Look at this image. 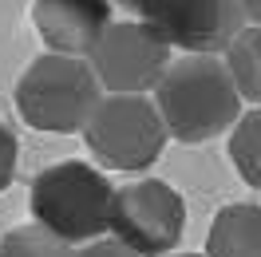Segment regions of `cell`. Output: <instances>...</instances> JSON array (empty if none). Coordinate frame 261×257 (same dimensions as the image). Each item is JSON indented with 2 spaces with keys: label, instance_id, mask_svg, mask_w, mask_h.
<instances>
[{
  "label": "cell",
  "instance_id": "obj_1",
  "mask_svg": "<svg viewBox=\"0 0 261 257\" xmlns=\"http://www.w3.org/2000/svg\"><path fill=\"white\" fill-rule=\"evenodd\" d=\"M150 103L163 119L166 139L174 143H210L242 119V99L229 83L222 56H178L163 71Z\"/></svg>",
  "mask_w": 261,
  "mask_h": 257
},
{
  "label": "cell",
  "instance_id": "obj_2",
  "mask_svg": "<svg viewBox=\"0 0 261 257\" xmlns=\"http://www.w3.org/2000/svg\"><path fill=\"white\" fill-rule=\"evenodd\" d=\"M111 178L99 166L80 159L56 162L48 170H40L28 186V210L32 222L40 229L56 234L60 241H67L71 249L99 241L107 234L111 222Z\"/></svg>",
  "mask_w": 261,
  "mask_h": 257
},
{
  "label": "cell",
  "instance_id": "obj_3",
  "mask_svg": "<svg viewBox=\"0 0 261 257\" xmlns=\"http://www.w3.org/2000/svg\"><path fill=\"white\" fill-rule=\"evenodd\" d=\"M103 99L87 60L44 52L24 67L16 83V111L32 131L48 135H75L91 119L95 103Z\"/></svg>",
  "mask_w": 261,
  "mask_h": 257
},
{
  "label": "cell",
  "instance_id": "obj_4",
  "mask_svg": "<svg viewBox=\"0 0 261 257\" xmlns=\"http://www.w3.org/2000/svg\"><path fill=\"white\" fill-rule=\"evenodd\" d=\"M83 143L107 170L143 174L163 159L166 127L150 95H103L83 123Z\"/></svg>",
  "mask_w": 261,
  "mask_h": 257
},
{
  "label": "cell",
  "instance_id": "obj_5",
  "mask_svg": "<svg viewBox=\"0 0 261 257\" xmlns=\"http://www.w3.org/2000/svg\"><path fill=\"white\" fill-rule=\"evenodd\" d=\"M107 234L135 257H166L186 234V202L163 178H135L111 194Z\"/></svg>",
  "mask_w": 261,
  "mask_h": 257
},
{
  "label": "cell",
  "instance_id": "obj_6",
  "mask_svg": "<svg viewBox=\"0 0 261 257\" xmlns=\"http://www.w3.org/2000/svg\"><path fill=\"white\" fill-rule=\"evenodd\" d=\"M174 52L143 20H111L87 52V67L103 95H150Z\"/></svg>",
  "mask_w": 261,
  "mask_h": 257
},
{
  "label": "cell",
  "instance_id": "obj_7",
  "mask_svg": "<svg viewBox=\"0 0 261 257\" xmlns=\"http://www.w3.org/2000/svg\"><path fill=\"white\" fill-rule=\"evenodd\" d=\"M143 24L163 36L170 52L182 48V56H222L245 28V16L238 0H154L143 12Z\"/></svg>",
  "mask_w": 261,
  "mask_h": 257
},
{
  "label": "cell",
  "instance_id": "obj_8",
  "mask_svg": "<svg viewBox=\"0 0 261 257\" xmlns=\"http://www.w3.org/2000/svg\"><path fill=\"white\" fill-rule=\"evenodd\" d=\"M32 24L48 52L87 60L111 24V0H32Z\"/></svg>",
  "mask_w": 261,
  "mask_h": 257
},
{
  "label": "cell",
  "instance_id": "obj_9",
  "mask_svg": "<svg viewBox=\"0 0 261 257\" xmlns=\"http://www.w3.org/2000/svg\"><path fill=\"white\" fill-rule=\"evenodd\" d=\"M206 257H261V206L229 202L214 214Z\"/></svg>",
  "mask_w": 261,
  "mask_h": 257
},
{
  "label": "cell",
  "instance_id": "obj_10",
  "mask_svg": "<svg viewBox=\"0 0 261 257\" xmlns=\"http://www.w3.org/2000/svg\"><path fill=\"white\" fill-rule=\"evenodd\" d=\"M222 64L229 71L238 99L261 107V28H242L222 52Z\"/></svg>",
  "mask_w": 261,
  "mask_h": 257
},
{
  "label": "cell",
  "instance_id": "obj_11",
  "mask_svg": "<svg viewBox=\"0 0 261 257\" xmlns=\"http://www.w3.org/2000/svg\"><path fill=\"white\" fill-rule=\"evenodd\" d=\"M229 162L242 174L245 186L261 190V107L242 111V119L229 127Z\"/></svg>",
  "mask_w": 261,
  "mask_h": 257
},
{
  "label": "cell",
  "instance_id": "obj_12",
  "mask_svg": "<svg viewBox=\"0 0 261 257\" xmlns=\"http://www.w3.org/2000/svg\"><path fill=\"white\" fill-rule=\"evenodd\" d=\"M0 257H75V249L36 222H24L0 238Z\"/></svg>",
  "mask_w": 261,
  "mask_h": 257
},
{
  "label": "cell",
  "instance_id": "obj_13",
  "mask_svg": "<svg viewBox=\"0 0 261 257\" xmlns=\"http://www.w3.org/2000/svg\"><path fill=\"white\" fill-rule=\"evenodd\" d=\"M16 159H20L16 135L8 131V123H0V190L12 186V178H16Z\"/></svg>",
  "mask_w": 261,
  "mask_h": 257
},
{
  "label": "cell",
  "instance_id": "obj_14",
  "mask_svg": "<svg viewBox=\"0 0 261 257\" xmlns=\"http://www.w3.org/2000/svg\"><path fill=\"white\" fill-rule=\"evenodd\" d=\"M75 257H135L127 245H119L115 238H99V241H87L75 249Z\"/></svg>",
  "mask_w": 261,
  "mask_h": 257
},
{
  "label": "cell",
  "instance_id": "obj_15",
  "mask_svg": "<svg viewBox=\"0 0 261 257\" xmlns=\"http://www.w3.org/2000/svg\"><path fill=\"white\" fill-rule=\"evenodd\" d=\"M238 8L245 16V28H261V0H238Z\"/></svg>",
  "mask_w": 261,
  "mask_h": 257
},
{
  "label": "cell",
  "instance_id": "obj_16",
  "mask_svg": "<svg viewBox=\"0 0 261 257\" xmlns=\"http://www.w3.org/2000/svg\"><path fill=\"white\" fill-rule=\"evenodd\" d=\"M111 4H119V8H127V12H135V16L143 20V12H147L154 0H111Z\"/></svg>",
  "mask_w": 261,
  "mask_h": 257
},
{
  "label": "cell",
  "instance_id": "obj_17",
  "mask_svg": "<svg viewBox=\"0 0 261 257\" xmlns=\"http://www.w3.org/2000/svg\"><path fill=\"white\" fill-rule=\"evenodd\" d=\"M166 257H206V253H166Z\"/></svg>",
  "mask_w": 261,
  "mask_h": 257
}]
</instances>
